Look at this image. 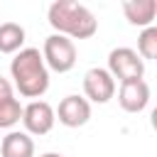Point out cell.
Returning <instances> with one entry per match:
<instances>
[{
  "label": "cell",
  "mask_w": 157,
  "mask_h": 157,
  "mask_svg": "<svg viewBox=\"0 0 157 157\" xmlns=\"http://www.w3.org/2000/svg\"><path fill=\"white\" fill-rule=\"evenodd\" d=\"M10 96H12V83L0 76V101H5V98H10Z\"/></svg>",
  "instance_id": "14"
},
{
  "label": "cell",
  "mask_w": 157,
  "mask_h": 157,
  "mask_svg": "<svg viewBox=\"0 0 157 157\" xmlns=\"http://www.w3.org/2000/svg\"><path fill=\"white\" fill-rule=\"evenodd\" d=\"M54 108L47 101H32L22 108V125L27 135H47L54 128Z\"/></svg>",
  "instance_id": "6"
},
{
  "label": "cell",
  "mask_w": 157,
  "mask_h": 157,
  "mask_svg": "<svg viewBox=\"0 0 157 157\" xmlns=\"http://www.w3.org/2000/svg\"><path fill=\"white\" fill-rule=\"evenodd\" d=\"M137 54L140 59H155L157 56V27H145L137 37Z\"/></svg>",
  "instance_id": "13"
},
{
  "label": "cell",
  "mask_w": 157,
  "mask_h": 157,
  "mask_svg": "<svg viewBox=\"0 0 157 157\" xmlns=\"http://www.w3.org/2000/svg\"><path fill=\"white\" fill-rule=\"evenodd\" d=\"M83 93L88 103H108L115 96V78L108 74V69L93 66L83 74Z\"/></svg>",
  "instance_id": "5"
},
{
  "label": "cell",
  "mask_w": 157,
  "mask_h": 157,
  "mask_svg": "<svg viewBox=\"0 0 157 157\" xmlns=\"http://www.w3.org/2000/svg\"><path fill=\"white\" fill-rule=\"evenodd\" d=\"M47 20L56 29V34H64L71 42L74 39H88L98 29V20L93 17V12L76 0L52 2L49 10H47Z\"/></svg>",
  "instance_id": "2"
},
{
  "label": "cell",
  "mask_w": 157,
  "mask_h": 157,
  "mask_svg": "<svg viewBox=\"0 0 157 157\" xmlns=\"http://www.w3.org/2000/svg\"><path fill=\"white\" fill-rule=\"evenodd\" d=\"M108 74L113 78L123 81H132V78H142L145 76V61L140 59V54L130 47H115L108 54Z\"/></svg>",
  "instance_id": "4"
},
{
  "label": "cell",
  "mask_w": 157,
  "mask_h": 157,
  "mask_svg": "<svg viewBox=\"0 0 157 157\" xmlns=\"http://www.w3.org/2000/svg\"><path fill=\"white\" fill-rule=\"evenodd\" d=\"M39 157H64V155H59V152H44V155H39Z\"/></svg>",
  "instance_id": "15"
},
{
  "label": "cell",
  "mask_w": 157,
  "mask_h": 157,
  "mask_svg": "<svg viewBox=\"0 0 157 157\" xmlns=\"http://www.w3.org/2000/svg\"><path fill=\"white\" fill-rule=\"evenodd\" d=\"M10 74L15 78L20 96L25 98H42L49 88V69L37 47L20 49L10 61Z\"/></svg>",
  "instance_id": "1"
},
{
  "label": "cell",
  "mask_w": 157,
  "mask_h": 157,
  "mask_svg": "<svg viewBox=\"0 0 157 157\" xmlns=\"http://www.w3.org/2000/svg\"><path fill=\"white\" fill-rule=\"evenodd\" d=\"M25 44V27L17 22L0 25V54H17Z\"/></svg>",
  "instance_id": "11"
},
{
  "label": "cell",
  "mask_w": 157,
  "mask_h": 157,
  "mask_svg": "<svg viewBox=\"0 0 157 157\" xmlns=\"http://www.w3.org/2000/svg\"><path fill=\"white\" fill-rule=\"evenodd\" d=\"M22 120V105L15 96L0 101V128H12Z\"/></svg>",
  "instance_id": "12"
},
{
  "label": "cell",
  "mask_w": 157,
  "mask_h": 157,
  "mask_svg": "<svg viewBox=\"0 0 157 157\" xmlns=\"http://www.w3.org/2000/svg\"><path fill=\"white\" fill-rule=\"evenodd\" d=\"M42 59L47 64V69L56 71V74H66L74 69L76 64V44L64 37V34H49L44 39V47H42Z\"/></svg>",
  "instance_id": "3"
},
{
  "label": "cell",
  "mask_w": 157,
  "mask_h": 157,
  "mask_svg": "<svg viewBox=\"0 0 157 157\" xmlns=\"http://www.w3.org/2000/svg\"><path fill=\"white\" fill-rule=\"evenodd\" d=\"M118 103L125 113H140L147 108L150 103V86L145 78H132V81H123L120 91H118Z\"/></svg>",
  "instance_id": "8"
},
{
  "label": "cell",
  "mask_w": 157,
  "mask_h": 157,
  "mask_svg": "<svg viewBox=\"0 0 157 157\" xmlns=\"http://www.w3.org/2000/svg\"><path fill=\"white\" fill-rule=\"evenodd\" d=\"M54 118H59V123L66 125V128H81L91 118V103L83 96H66V98L59 101Z\"/></svg>",
  "instance_id": "7"
},
{
  "label": "cell",
  "mask_w": 157,
  "mask_h": 157,
  "mask_svg": "<svg viewBox=\"0 0 157 157\" xmlns=\"http://www.w3.org/2000/svg\"><path fill=\"white\" fill-rule=\"evenodd\" d=\"M123 12H125L130 25H137V27L145 29V27H152V22H155L157 2L155 0H125Z\"/></svg>",
  "instance_id": "10"
},
{
  "label": "cell",
  "mask_w": 157,
  "mask_h": 157,
  "mask_svg": "<svg viewBox=\"0 0 157 157\" xmlns=\"http://www.w3.org/2000/svg\"><path fill=\"white\" fill-rule=\"evenodd\" d=\"M0 157H34V140L22 130H10L0 142Z\"/></svg>",
  "instance_id": "9"
}]
</instances>
